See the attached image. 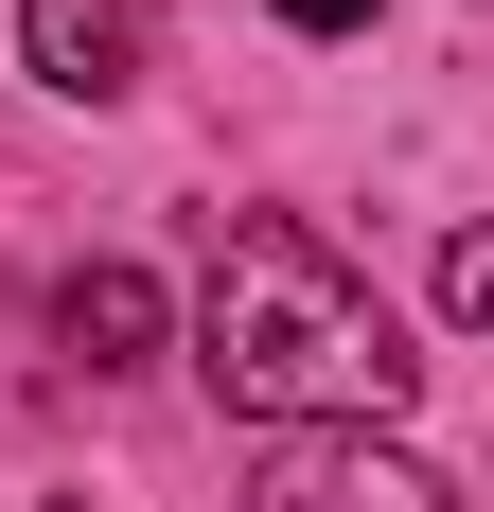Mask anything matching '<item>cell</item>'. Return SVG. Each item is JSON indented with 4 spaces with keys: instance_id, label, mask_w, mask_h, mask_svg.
I'll return each instance as SVG.
<instances>
[{
    "instance_id": "obj_1",
    "label": "cell",
    "mask_w": 494,
    "mask_h": 512,
    "mask_svg": "<svg viewBox=\"0 0 494 512\" xmlns=\"http://www.w3.org/2000/svg\"><path fill=\"white\" fill-rule=\"evenodd\" d=\"M195 371H212V407L265 424V442H371L424 354L389 336V301H371V265L336 230L230 212L212 230V283H195Z\"/></svg>"
},
{
    "instance_id": "obj_2",
    "label": "cell",
    "mask_w": 494,
    "mask_h": 512,
    "mask_svg": "<svg viewBox=\"0 0 494 512\" xmlns=\"http://www.w3.org/2000/svg\"><path fill=\"white\" fill-rule=\"evenodd\" d=\"M247 512H459V495L406 460V442H265Z\"/></svg>"
},
{
    "instance_id": "obj_3",
    "label": "cell",
    "mask_w": 494,
    "mask_h": 512,
    "mask_svg": "<svg viewBox=\"0 0 494 512\" xmlns=\"http://www.w3.org/2000/svg\"><path fill=\"white\" fill-rule=\"evenodd\" d=\"M18 36H36V89H71V106L142 89V0H18Z\"/></svg>"
},
{
    "instance_id": "obj_4",
    "label": "cell",
    "mask_w": 494,
    "mask_h": 512,
    "mask_svg": "<svg viewBox=\"0 0 494 512\" xmlns=\"http://www.w3.org/2000/svg\"><path fill=\"white\" fill-rule=\"evenodd\" d=\"M53 354L71 371H142L159 354V283L142 265H71V283H53Z\"/></svg>"
},
{
    "instance_id": "obj_5",
    "label": "cell",
    "mask_w": 494,
    "mask_h": 512,
    "mask_svg": "<svg viewBox=\"0 0 494 512\" xmlns=\"http://www.w3.org/2000/svg\"><path fill=\"white\" fill-rule=\"evenodd\" d=\"M442 301H459V336H494V230H442Z\"/></svg>"
},
{
    "instance_id": "obj_6",
    "label": "cell",
    "mask_w": 494,
    "mask_h": 512,
    "mask_svg": "<svg viewBox=\"0 0 494 512\" xmlns=\"http://www.w3.org/2000/svg\"><path fill=\"white\" fill-rule=\"evenodd\" d=\"M283 18H300V36H371V0H283Z\"/></svg>"
},
{
    "instance_id": "obj_7",
    "label": "cell",
    "mask_w": 494,
    "mask_h": 512,
    "mask_svg": "<svg viewBox=\"0 0 494 512\" xmlns=\"http://www.w3.org/2000/svg\"><path fill=\"white\" fill-rule=\"evenodd\" d=\"M53 512H89V495H53Z\"/></svg>"
}]
</instances>
